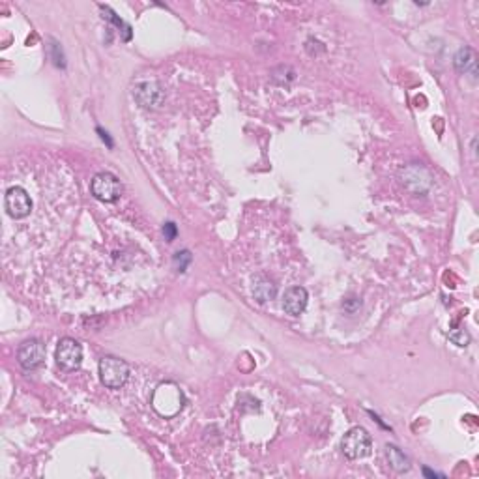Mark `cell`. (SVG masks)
<instances>
[{
  "label": "cell",
  "mask_w": 479,
  "mask_h": 479,
  "mask_svg": "<svg viewBox=\"0 0 479 479\" xmlns=\"http://www.w3.org/2000/svg\"><path fill=\"white\" fill-rule=\"evenodd\" d=\"M184 391L180 390L174 382L159 384L154 391V397H152L154 410L165 419L174 418L176 414H180V410L184 408Z\"/></svg>",
  "instance_id": "1"
},
{
  "label": "cell",
  "mask_w": 479,
  "mask_h": 479,
  "mask_svg": "<svg viewBox=\"0 0 479 479\" xmlns=\"http://www.w3.org/2000/svg\"><path fill=\"white\" fill-rule=\"evenodd\" d=\"M130 378V365L117 356H105L100 360V380L109 390H120Z\"/></svg>",
  "instance_id": "2"
},
{
  "label": "cell",
  "mask_w": 479,
  "mask_h": 479,
  "mask_svg": "<svg viewBox=\"0 0 479 479\" xmlns=\"http://www.w3.org/2000/svg\"><path fill=\"white\" fill-rule=\"evenodd\" d=\"M371 445H373V440H371L369 432L365 431L363 427H354L342 436L341 452L347 459L358 460L369 455Z\"/></svg>",
  "instance_id": "3"
},
{
  "label": "cell",
  "mask_w": 479,
  "mask_h": 479,
  "mask_svg": "<svg viewBox=\"0 0 479 479\" xmlns=\"http://www.w3.org/2000/svg\"><path fill=\"white\" fill-rule=\"evenodd\" d=\"M90 191L102 202H115L122 195V184L120 180L110 172H100L90 182Z\"/></svg>",
  "instance_id": "4"
},
{
  "label": "cell",
  "mask_w": 479,
  "mask_h": 479,
  "mask_svg": "<svg viewBox=\"0 0 479 479\" xmlns=\"http://www.w3.org/2000/svg\"><path fill=\"white\" fill-rule=\"evenodd\" d=\"M4 206L10 218L14 220H25L32 212V199L25 187L21 185H14L10 187L4 195Z\"/></svg>",
  "instance_id": "5"
},
{
  "label": "cell",
  "mask_w": 479,
  "mask_h": 479,
  "mask_svg": "<svg viewBox=\"0 0 479 479\" xmlns=\"http://www.w3.org/2000/svg\"><path fill=\"white\" fill-rule=\"evenodd\" d=\"M17 362L23 369L36 371L45 363V347L40 339H27L17 350Z\"/></svg>",
  "instance_id": "6"
},
{
  "label": "cell",
  "mask_w": 479,
  "mask_h": 479,
  "mask_svg": "<svg viewBox=\"0 0 479 479\" xmlns=\"http://www.w3.org/2000/svg\"><path fill=\"white\" fill-rule=\"evenodd\" d=\"M56 363L60 365L62 369L66 371L79 369L82 363L81 342L71 339V337L60 339V341H58V347H56Z\"/></svg>",
  "instance_id": "7"
},
{
  "label": "cell",
  "mask_w": 479,
  "mask_h": 479,
  "mask_svg": "<svg viewBox=\"0 0 479 479\" xmlns=\"http://www.w3.org/2000/svg\"><path fill=\"white\" fill-rule=\"evenodd\" d=\"M133 96L144 109H154L163 102V92H161V86L156 81L139 82L135 90H133Z\"/></svg>",
  "instance_id": "8"
},
{
  "label": "cell",
  "mask_w": 479,
  "mask_h": 479,
  "mask_svg": "<svg viewBox=\"0 0 479 479\" xmlns=\"http://www.w3.org/2000/svg\"><path fill=\"white\" fill-rule=\"evenodd\" d=\"M309 294L303 287H290L283 296V309L290 316L301 315L307 307Z\"/></svg>",
  "instance_id": "9"
},
{
  "label": "cell",
  "mask_w": 479,
  "mask_h": 479,
  "mask_svg": "<svg viewBox=\"0 0 479 479\" xmlns=\"http://www.w3.org/2000/svg\"><path fill=\"white\" fill-rule=\"evenodd\" d=\"M403 184L412 193H423L431 185V174L423 167H410L408 171L403 172Z\"/></svg>",
  "instance_id": "10"
},
{
  "label": "cell",
  "mask_w": 479,
  "mask_h": 479,
  "mask_svg": "<svg viewBox=\"0 0 479 479\" xmlns=\"http://www.w3.org/2000/svg\"><path fill=\"white\" fill-rule=\"evenodd\" d=\"M386 457H388V463L397 474H404L410 470V459L404 455L397 445L388 444L386 445Z\"/></svg>",
  "instance_id": "11"
},
{
  "label": "cell",
  "mask_w": 479,
  "mask_h": 479,
  "mask_svg": "<svg viewBox=\"0 0 479 479\" xmlns=\"http://www.w3.org/2000/svg\"><path fill=\"white\" fill-rule=\"evenodd\" d=\"M253 296L255 300L260 301V303H266V301L274 300L275 296H277V285L270 279H259L255 283Z\"/></svg>",
  "instance_id": "12"
},
{
  "label": "cell",
  "mask_w": 479,
  "mask_h": 479,
  "mask_svg": "<svg viewBox=\"0 0 479 479\" xmlns=\"http://www.w3.org/2000/svg\"><path fill=\"white\" fill-rule=\"evenodd\" d=\"M455 68L459 73H466L472 71V75H476V53L470 47H463L455 55Z\"/></svg>",
  "instance_id": "13"
},
{
  "label": "cell",
  "mask_w": 479,
  "mask_h": 479,
  "mask_svg": "<svg viewBox=\"0 0 479 479\" xmlns=\"http://www.w3.org/2000/svg\"><path fill=\"white\" fill-rule=\"evenodd\" d=\"M449 341L453 344L460 347V349H465V347H468V342H470V336H468V331L465 328H455L449 331Z\"/></svg>",
  "instance_id": "14"
},
{
  "label": "cell",
  "mask_w": 479,
  "mask_h": 479,
  "mask_svg": "<svg viewBox=\"0 0 479 479\" xmlns=\"http://www.w3.org/2000/svg\"><path fill=\"white\" fill-rule=\"evenodd\" d=\"M189 262H191V255H189V251H182V253H176V257H174V264L178 266L180 272H185V268H187Z\"/></svg>",
  "instance_id": "15"
},
{
  "label": "cell",
  "mask_w": 479,
  "mask_h": 479,
  "mask_svg": "<svg viewBox=\"0 0 479 479\" xmlns=\"http://www.w3.org/2000/svg\"><path fill=\"white\" fill-rule=\"evenodd\" d=\"M163 234L167 242H172V240L176 238V226H174V223H167L163 226Z\"/></svg>",
  "instance_id": "16"
},
{
  "label": "cell",
  "mask_w": 479,
  "mask_h": 479,
  "mask_svg": "<svg viewBox=\"0 0 479 479\" xmlns=\"http://www.w3.org/2000/svg\"><path fill=\"white\" fill-rule=\"evenodd\" d=\"M53 51H55V64L56 66H62L64 68V56H62V53H58V45L56 43H53Z\"/></svg>",
  "instance_id": "17"
},
{
  "label": "cell",
  "mask_w": 479,
  "mask_h": 479,
  "mask_svg": "<svg viewBox=\"0 0 479 479\" xmlns=\"http://www.w3.org/2000/svg\"><path fill=\"white\" fill-rule=\"evenodd\" d=\"M97 131H100V135H102L103 141H105V143L109 144V146H113V141H110V139H109V135H107V133H103L102 130H97Z\"/></svg>",
  "instance_id": "18"
},
{
  "label": "cell",
  "mask_w": 479,
  "mask_h": 479,
  "mask_svg": "<svg viewBox=\"0 0 479 479\" xmlns=\"http://www.w3.org/2000/svg\"><path fill=\"white\" fill-rule=\"evenodd\" d=\"M423 474H425V476H429V478H439V474L431 472L429 468H423Z\"/></svg>",
  "instance_id": "19"
}]
</instances>
